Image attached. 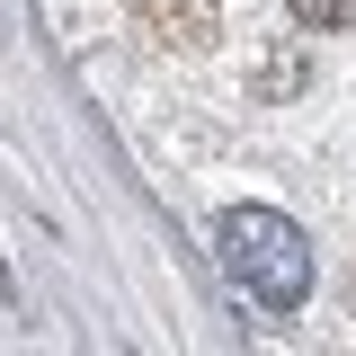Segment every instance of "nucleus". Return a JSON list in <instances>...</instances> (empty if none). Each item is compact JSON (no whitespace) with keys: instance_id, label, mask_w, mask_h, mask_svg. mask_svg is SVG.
<instances>
[{"instance_id":"2","label":"nucleus","mask_w":356,"mask_h":356,"mask_svg":"<svg viewBox=\"0 0 356 356\" xmlns=\"http://www.w3.org/2000/svg\"><path fill=\"white\" fill-rule=\"evenodd\" d=\"M294 9V27H312V36H339V27H356V0H285Z\"/></svg>"},{"instance_id":"1","label":"nucleus","mask_w":356,"mask_h":356,"mask_svg":"<svg viewBox=\"0 0 356 356\" xmlns=\"http://www.w3.org/2000/svg\"><path fill=\"white\" fill-rule=\"evenodd\" d=\"M214 259L259 312H303V294H312V241L276 205H232L214 222Z\"/></svg>"}]
</instances>
